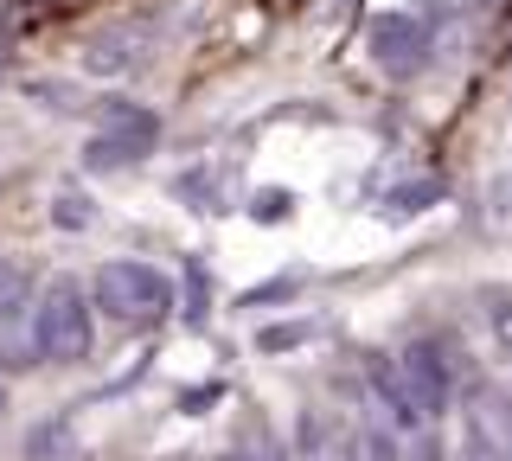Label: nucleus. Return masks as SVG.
I'll return each instance as SVG.
<instances>
[{
	"label": "nucleus",
	"instance_id": "obj_1",
	"mask_svg": "<svg viewBox=\"0 0 512 461\" xmlns=\"http://www.w3.org/2000/svg\"><path fill=\"white\" fill-rule=\"evenodd\" d=\"M90 301L109 314V321H122V327H160V321H167V308H173V282L160 276L154 263L116 257V263L96 269Z\"/></svg>",
	"mask_w": 512,
	"mask_h": 461
},
{
	"label": "nucleus",
	"instance_id": "obj_2",
	"mask_svg": "<svg viewBox=\"0 0 512 461\" xmlns=\"http://www.w3.org/2000/svg\"><path fill=\"white\" fill-rule=\"evenodd\" d=\"M32 346L52 365H77L90 353V301L71 289V282H52L39 295V314H32Z\"/></svg>",
	"mask_w": 512,
	"mask_h": 461
},
{
	"label": "nucleus",
	"instance_id": "obj_3",
	"mask_svg": "<svg viewBox=\"0 0 512 461\" xmlns=\"http://www.w3.org/2000/svg\"><path fill=\"white\" fill-rule=\"evenodd\" d=\"M103 116L109 122H122V129H103V135H90L84 141V167L90 173H116V167H135L141 154L160 141V122L148 116V109H135V103H116L109 97L103 103Z\"/></svg>",
	"mask_w": 512,
	"mask_h": 461
},
{
	"label": "nucleus",
	"instance_id": "obj_4",
	"mask_svg": "<svg viewBox=\"0 0 512 461\" xmlns=\"http://www.w3.org/2000/svg\"><path fill=\"white\" fill-rule=\"evenodd\" d=\"M397 378H404V391H410V404H416L423 423L448 410V385H455V378H448V365H442V353L429 340H416V346L397 353Z\"/></svg>",
	"mask_w": 512,
	"mask_h": 461
},
{
	"label": "nucleus",
	"instance_id": "obj_5",
	"mask_svg": "<svg viewBox=\"0 0 512 461\" xmlns=\"http://www.w3.org/2000/svg\"><path fill=\"white\" fill-rule=\"evenodd\" d=\"M372 58L391 77H416L429 65V26L423 20H404V13H391V20L372 26Z\"/></svg>",
	"mask_w": 512,
	"mask_h": 461
},
{
	"label": "nucleus",
	"instance_id": "obj_6",
	"mask_svg": "<svg viewBox=\"0 0 512 461\" xmlns=\"http://www.w3.org/2000/svg\"><path fill=\"white\" fill-rule=\"evenodd\" d=\"M365 372H372V391H378V404L391 410L404 429H423V417H416V404H410V391H404V378H397V359L391 353H365Z\"/></svg>",
	"mask_w": 512,
	"mask_h": 461
},
{
	"label": "nucleus",
	"instance_id": "obj_7",
	"mask_svg": "<svg viewBox=\"0 0 512 461\" xmlns=\"http://www.w3.org/2000/svg\"><path fill=\"white\" fill-rule=\"evenodd\" d=\"M39 359V346H32V321H20V314H0V372H26V365Z\"/></svg>",
	"mask_w": 512,
	"mask_h": 461
},
{
	"label": "nucleus",
	"instance_id": "obj_8",
	"mask_svg": "<svg viewBox=\"0 0 512 461\" xmlns=\"http://www.w3.org/2000/svg\"><path fill=\"white\" fill-rule=\"evenodd\" d=\"M26 461H77L71 429H64V423H39V429L26 436Z\"/></svg>",
	"mask_w": 512,
	"mask_h": 461
},
{
	"label": "nucleus",
	"instance_id": "obj_9",
	"mask_svg": "<svg viewBox=\"0 0 512 461\" xmlns=\"http://www.w3.org/2000/svg\"><path fill=\"white\" fill-rule=\"evenodd\" d=\"M135 58H141V39H116V33H109V39H90L84 65L90 71H128Z\"/></svg>",
	"mask_w": 512,
	"mask_h": 461
},
{
	"label": "nucleus",
	"instance_id": "obj_10",
	"mask_svg": "<svg viewBox=\"0 0 512 461\" xmlns=\"http://www.w3.org/2000/svg\"><path fill=\"white\" fill-rule=\"evenodd\" d=\"M205 308H212V276H205V263H186V321L199 327Z\"/></svg>",
	"mask_w": 512,
	"mask_h": 461
},
{
	"label": "nucleus",
	"instance_id": "obj_11",
	"mask_svg": "<svg viewBox=\"0 0 512 461\" xmlns=\"http://www.w3.org/2000/svg\"><path fill=\"white\" fill-rule=\"evenodd\" d=\"M20 295H26V269L20 263H0V314L20 308Z\"/></svg>",
	"mask_w": 512,
	"mask_h": 461
},
{
	"label": "nucleus",
	"instance_id": "obj_12",
	"mask_svg": "<svg viewBox=\"0 0 512 461\" xmlns=\"http://www.w3.org/2000/svg\"><path fill=\"white\" fill-rule=\"evenodd\" d=\"M359 455H365V461H397L391 436H378V429H372V436H359Z\"/></svg>",
	"mask_w": 512,
	"mask_h": 461
},
{
	"label": "nucleus",
	"instance_id": "obj_13",
	"mask_svg": "<svg viewBox=\"0 0 512 461\" xmlns=\"http://www.w3.org/2000/svg\"><path fill=\"white\" fill-rule=\"evenodd\" d=\"M52 218H58L64 231H77V225L90 218V205H84V199H58V212H52Z\"/></svg>",
	"mask_w": 512,
	"mask_h": 461
},
{
	"label": "nucleus",
	"instance_id": "obj_14",
	"mask_svg": "<svg viewBox=\"0 0 512 461\" xmlns=\"http://www.w3.org/2000/svg\"><path fill=\"white\" fill-rule=\"evenodd\" d=\"M244 461H250V455H244ZM256 461H288V455H282V442L269 436V429H256Z\"/></svg>",
	"mask_w": 512,
	"mask_h": 461
},
{
	"label": "nucleus",
	"instance_id": "obj_15",
	"mask_svg": "<svg viewBox=\"0 0 512 461\" xmlns=\"http://www.w3.org/2000/svg\"><path fill=\"white\" fill-rule=\"evenodd\" d=\"M295 340H301V327H269V333H263L269 353H282V346H295Z\"/></svg>",
	"mask_w": 512,
	"mask_h": 461
},
{
	"label": "nucleus",
	"instance_id": "obj_16",
	"mask_svg": "<svg viewBox=\"0 0 512 461\" xmlns=\"http://www.w3.org/2000/svg\"><path fill=\"white\" fill-rule=\"evenodd\" d=\"M493 333H500V346H512V301L493 308Z\"/></svg>",
	"mask_w": 512,
	"mask_h": 461
},
{
	"label": "nucleus",
	"instance_id": "obj_17",
	"mask_svg": "<svg viewBox=\"0 0 512 461\" xmlns=\"http://www.w3.org/2000/svg\"><path fill=\"white\" fill-rule=\"evenodd\" d=\"M218 404V385H205V391H186V410H212Z\"/></svg>",
	"mask_w": 512,
	"mask_h": 461
},
{
	"label": "nucleus",
	"instance_id": "obj_18",
	"mask_svg": "<svg viewBox=\"0 0 512 461\" xmlns=\"http://www.w3.org/2000/svg\"><path fill=\"white\" fill-rule=\"evenodd\" d=\"M218 461H244V455H218Z\"/></svg>",
	"mask_w": 512,
	"mask_h": 461
}]
</instances>
